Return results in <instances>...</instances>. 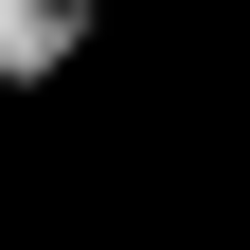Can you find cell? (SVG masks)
Wrapping results in <instances>:
<instances>
[{
    "label": "cell",
    "instance_id": "cell-1",
    "mask_svg": "<svg viewBox=\"0 0 250 250\" xmlns=\"http://www.w3.org/2000/svg\"><path fill=\"white\" fill-rule=\"evenodd\" d=\"M89 54V0H0V89H54Z\"/></svg>",
    "mask_w": 250,
    "mask_h": 250
}]
</instances>
